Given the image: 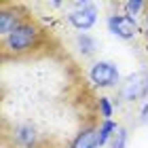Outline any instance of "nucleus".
Segmentation results:
<instances>
[{
  "label": "nucleus",
  "instance_id": "nucleus-4",
  "mask_svg": "<svg viewBox=\"0 0 148 148\" xmlns=\"http://www.w3.org/2000/svg\"><path fill=\"white\" fill-rule=\"evenodd\" d=\"M68 21L72 28H76L78 32L91 30L97 21V9L93 2H78L74 9L68 13Z\"/></svg>",
  "mask_w": 148,
  "mask_h": 148
},
{
  "label": "nucleus",
  "instance_id": "nucleus-3",
  "mask_svg": "<svg viewBox=\"0 0 148 148\" xmlns=\"http://www.w3.org/2000/svg\"><path fill=\"white\" fill-rule=\"evenodd\" d=\"M119 93L125 102H138L148 95V72L129 74L119 87Z\"/></svg>",
  "mask_w": 148,
  "mask_h": 148
},
{
  "label": "nucleus",
  "instance_id": "nucleus-9",
  "mask_svg": "<svg viewBox=\"0 0 148 148\" xmlns=\"http://www.w3.org/2000/svg\"><path fill=\"white\" fill-rule=\"evenodd\" d=\"M76 47H78V51L83 53L85 57H89L95 53L97 49V42H95V38H93L91 34H87V32H80V34L76 36Z\"/></svg>",
  "mask_w": 148,
  "mask_h": 148
},
{
  "label": "nucleus",
  "instance_id": "nucleus-5",
  "mask_svg": "<svg viewBox=\"0 0 148 148\" xmlns=\"http://www.w3.org/2000/svg\"><path fill=\"white\" fill-rule=\"evenodd\" d=\"M106 25H108V32H112L116 38L121 40H131V38H136L138 36V32H140V25L138 21L133 17L129 15H110L108 19H106Z\"/></svg>",
  "mask_w": 148,
  "mask_h": 148
},
{
  "label": "nucleus",
  "instance_id": "nucleus-10",
  "mask_svg": "<svg viewBox=\"0 0 148 148\" xmlns=\"http://www.w3.org/2000/svg\"><path fill=\"white\" fill-rule=\"evenodd\" d=\"M116 127L119 125L114 123V121H102V125H99V142H102V146L110 142V138L114 136Z\"/></svg>",
  "mask_w": 148,
  "mask_h": 148
},
{
  "label": "nucleus",
  "instance_id": "nucleus-8",
  "mask_svg": "<svg viewBox=\"0 0 148 148\" xmlns=\"http://www.w3.org/2000/svg\"><path fill=\"white\" fill-rule=\"evenodd\" d=\"M15 144L21 148H32L36 144V129L32 125H19L15 129Z\"/></svg>",
  "mask_w": 148,
  "mask_h": 148
},
{
  "label": "nucleus",
  "instance_id": "nucleus-7",
  "mask_svg": "<svg viewBox=\"0 0 148 148\" xmlns=\"http://www.w3.org/2000/svg\"><path fill=\"white\" fill-rule=\"evenodd\" d=\"M21 23H23V19H21V15H19L17 11L2 9V13H0V36H2V40L6 36H11Z\"/></svg>",
  "mask_w": 148,
  "mask_h": 148
},
{
  "label": "nucleus",
  "instance_id": "nucleus-13",
  "mask_svg": "<svg viewBox=\"0 0 148 148\" xmlns=\"http://www.w3.org/2000/svg\"><path fill=\"white\" fill-rule=\"evenodd\" d=\"M123 6H125V15L136 19V15H140V13L146 9V2H142V0H127Z\"/></svg>",
  "mask_w": 148,
  "mask_h": 148
},
{
  "label": "nucleus",
  "instance_id": "nucleus-2",
  "mask_svg": "<svg viewBox=\"0 0 148 148\" xmlns=\"http://www.w3.org/2000/svg\"><path fill=\"white\" fill-rule=\"evenodd\" d=\"M89 80L99 89H112L121 83V74L116 64L108 62V59H99L89 68Z\"/></svg>",
  "mask_w": 148,
  "mask_h": 148
},
{
  "label": "nucleus",
  "instance_id": "nucleus-14",
  "mask_svg": "<svg viewBox=\"0 0 148 148\" xmlns=\"http://www.w3.org/2000/svg\"><path fill=\"white\" fill-rule=\"evenodd\" d=\"M140 119H142V123L148 125V102L142 106V110H140Z\"/></svg>",
  "mask_w": 148,
  "mask_h": 148
},
{
  "label": "nucleus",
  "instance_id": "nucleus-1",
  "mask_svg": "<svg viewBox=\"0 0 148 148\" xmlns=\"http://www.w3.org/2000/svg\"><path fill=\"white\" fill-rule=\"evenodd\" d=\"M38 38H40V30L32 21H23L11 36L4 38V47L15 55H21V53H30L32 49H36Z\"/></svg>",
  "mask_w": 148,
  "mask_h": 148
},
{
  "label": "nucleus",
  "instance_id": "nucleus-12",
  "mask_svg": "<svg viewBox=\"0 0 148 148\" xmlns=\"http://www.w3.org/2000/svg\"><path fill=\"white\" fill-rule=\"evenodd\" d=\"M125 146H127V129L119 125L114 136L110 138V148H125Z\"/></svg>",
  "mask_w": 148,
  "mask_h": 148
},
{
  "label": "nucleus",
  "instance_id": "nucleus-11",
  "mask_svg": "<svg viewBox=\"0 0 148 148\" xmlns=\"http://www.w3.org/2000/svg\"><path fill=\"white\" fill-rule=\"evenodd\" d=\"M97 108H99V116L104 121H112V112H114V106L110 102V97H99L97 99Z\"/></svg>",
  "mask_w": 148,
  "mask_h": 148
},
{
  "label": "nucleus",
  "instance_id": "nucleus-15",
  "mask_svg": "<svg viewBox=\"0 0 148 148\" xmlns=\"http://www.w3.org/2000/svg\"><path fill=\"white\" fill-rule=\"evenodd\" d=\"M144 23H146V30H148V11H146V15H144Z\"/></svg>",
  "mask_w": 148,
  "mask_h": 148
},
{
  "label": "nucleus",
  "instance_id": "nucleus-6",
  "mask_svg": "<svg viewBox=\"0 0 148 148\" xmlns=\"http://www.w3.org/2000/svg\"><path fill=\"white\" fill-rule=\"evenodd\" d=\"M70 148H102V142H99V127H85L80 129L74 140L70 142Z\"/></svg>",
  "mask_w": 148,
  "mask_h": 148
}]
</instances>
